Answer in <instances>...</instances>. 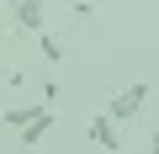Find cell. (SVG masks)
Instances as JSON below:
<instances>
[{"label":"cell","instance_id":"277c9868","mask_svg":"<svg viewBox=\"0 0 159 154\" xmlns=\"http://www.w3.org/2000/svg\"><path fill=\"white\" fill-rule=\"evenodd\" d=\"M53 122H58V112H53V106H43V112H37L32 122H21V128H16V138H21V143L32 149V143H43V138L53 133Z\"/></svg>","mask_w":159,"mask_h":154},{"label":"cell","instance_id":"8992f818","mask_svg":"<svg viewBox=\"0 0 159 154\" xmlns=\"http://www.w3.org/2000/svg\"><path fill=\"white\" fill-rule=\"evenodd\" d=\"M37 48H43V58H48V64H58V58H64V37H58V32H48V27L37 32Z\"/></svg>","mask_w":159,"mask_h":154},{"label":"cell","instance_id":"9c48e42d","mask_svg":"<svg viewBox=\"0 0 159 154\" xmlns=\"http://www.w3.org/2000/svg\"><path fill=\"white\" fill-rule=\"evenodd\" d=\"M0 133H6V117H0Z\"/></svg>","mask_w":159,"mask_h":154},{"label":"cell","instance_id":"52a82bcc","mask_svg":"<svg viewBox=\"0 0 159 154\" xmlns=\"http://www.w3.org/2000/svg\"><path fill=\"white\" fill-rule=\"evenodd\" d=\"M58 96H64V91H58V80H43V101H48V106H58Z\"/></svg>","mask_w":159,"mask_h":154},{"label":"cell","instance_id":"7a4b0ae2","mask_svg":"<svg viewBox=\"0 0 159 154\" xmlns=\"http://www.w3.org/2000/svg\"><path fill=\"white\" fill-rule=\"evenodd\" d=\"M11 27L21 37H37L48 27V0H16V6H11Z\"/></svg>","mask_w":159,"mask_h":154},{"label":"cell","instance_id":"6da1fadb","mask_svg":"<svg viewBox=\"0 0 159 154\" xmlns=\"http://www.w3.org/2000/svg\"><path fill=\"white\" fill-rule=\"evenodd\" d=\"M143 106H148V80H138V85H127V91H117V96L106 101V112H111L117 122H133V117H143Z\"/></svg>","mask_w":159,"mask_h":154},{"label":"cell","instance_id":"5b68a950","mask_svg":"<svg viewBox=\"0 0 159 154\" xmlns=\"http://www.w3.org/2000/svg\"><path fill=\"white\" fill-rule=\"evenodd\" d=\"M43 106H48V101H27V106H0V117H6V128L16 133V128H21V122H32V117H37Z\"/></svg>","mask_w":159,"mask_h":154},{"label":"cell","instance_id":"30bf717a","mask_svg":"<svg viewBox=\"0 0 159 154\" xmlns=\"http://www.w3.org/2000/svg\"><path fill=\"white\" fill-rule=\"evenodd\" d=\"M11 6H16V0H6V11H11Z\"/></svg>","mask_w":159,"mask_h":154},{"label":"cell","instance_id":"ba28073f","mask_svg":"<svg viewBox=\"0 0 159 154\" xmlns=\"http://www.w3.org/2000/svg\"><path fill=\"white\" fill-rule=\"evenodd\" d=\"M143 143H148V149H154V154H159V133H148V138H143Z\"/></svg>","mask_w":159,"mask_h":154},{"label":"cell","instance_id":"3957f363","mask_svg":"<svg viewBox=\"0 0 159 154\" xmlns=\"http://www.w3.org/2000/svg\"><path fill=\"white\" fill-rule=\"evenodd\" d=\"M85 138H90L96 149L117 154V149H122V122H117L111 112H96V117H90V128H85Z\"/></svg>","mask_w":159,"mask_h":154}]
</instances>
